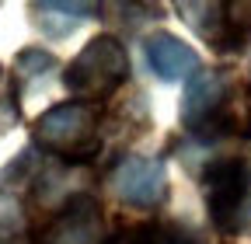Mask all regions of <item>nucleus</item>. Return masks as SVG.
Here are the masks:
<instances>
[{"label":"nucleus","mask_w":251,"mask_h":244,"mask_svg":"<svg viewBox=\"0 0 251 244\" xmlns=\"http://www.w3.org/2000/svg\"><path fill=\"white\" fill-rule=\"evenodd\" d=\"M230 237H251V164H248V178H244V192L237 199L234 220H230Z\"/></svg>","instance_id":"obj_12"},{"label":"nucleus","mask_w":251,"mask_h":244,"mask_svg":"<svg viewBox=\"0 0 251 244\" xmlns=\"http://www.w3.org/2000/svg\"><path fill=\"white\" fill-rule=\"evenodd\" d=\"M244 178H248V164L237 161V157H216L206 168V174H202L206 206H209V217H213V223H216L220 234L230 230L237 199L244 192Z\"/></svg>","instance_id":"obj_6"},{"label":"nucleus","mask_w":251,"mask_h":244,"mask_svg":"<svg viewBox=\"0 0 251 244\" xmlns=\"http://www.w3.org/2000/svg\"><path fill=\"white\" fill-rule=\"evenodd\" d=\"M143 52H147V63H150V70L161 77V80H185V77H196L199 70H202V63H199V52L188 46V42H181L178 35H171V32H157V35H150L147 42H143Z\"/></svg>","instance_id":"obj_7"},{"label":"nucleus","mask_w":251,"mask_h":244,"mask_svg":"<svg viewBox=\"0 0 251 244\" xmlns=\"http://www.w3.org/2000/svg\"><path fill=\"white\" fill-rule=\"evenodd\" d=\"M21 227V206L14 195L0 192V230H18Z\"/></svg>","instance_id":"obj_14"},{"label":"nucleus","mask_w":251,"mask_h":244,"mask_svg":"<svg viewBox=\"0 0 251 244\" xmlns=\"http://www.w3.org/2000/svg\"><path fill=\"white\" fill-rule=\"evenodd\" d=\"M94 11V4H63V0H49V4H31L35 24L46 35H67L70 28H77L80 21H87Z\"/></svg>","instance_id":"obj_9"},{"label":"nucleus","mask_w":251,"mask_h":244,"mask_svg":"<svg viewBox=\"0 0 251 244\" xmlns=\"http://www.w3.org/2000/svg\"><path fill=\"white\" fill-rule=\"evenodd\" d=\"M129 77V56H126L122 42L115 35H94L74 59L63 84L74 98H80V105L87 101H105L108 95H115V87Z\"/></svg>","instance_id":"obj_2"},{"label":"nucleus","mask_w":251,"mask_h":244,"mask_svg":"<svg viewBox=\"0 0 251 244\" xmlns=\"http://www.w3.org/2000/svg\"><path fill=\"white\" fill-rule=\"evenodd\" d=\"M150 244H202V241L188 237V234H181V230H171V227H157V223H153V237H150Z\"/></svg>","instance_id":"obj_15"},{"label":"nucleus","mask_w":251,"mask_h":244,"mask_svg":"<svg viewBox=\"0 0 251 244\" xmlns=\"http://www.w3.org/2000/svg\"><path fill=\"white\" fill-rule=\"evenodd\" d=\"M224 14H227V28L234 42L251 35V0H230V4H224Z\"/></svg>","instance_id":"obj_13"},{"label":"nucleus","mask_w":251,"mask_h":244,"mask_svg":"<svg viewBox=\"0 0 251 244\" xmlns=\"http://www.w3.org/2000/svg\"><path fill=\"white\" fill-rule=\"evenodd\" d=\"M21 122V101H18V80L0 67V133H11Z\"/></svg>","instance_id":"obj_10"},{"label":"nucleus","mask_w":251,"mask_h":244,"mask_svg":"<svg viewBox=\"0 0 251 244\" xmlns=\"http://www.w3.org/2000/svg\"><path fill=\"white\" fill-rule=\"evenodd\" d=\"M14 67H18L21 80H35V77H46L56 67V56L46 52V49H21L18 59H14Z\"/></svg>","instance_id":"obj_11"},{"label":"nucleus","mask_w":251,"mask_h":244,"mask_svg":"<svg viewBox=\"0 0 251 244\" xmlns=\"http://www.w3.org/2000/svg\"><path fill=\"white\" fill-rule=\"evenodd\" d=\"M39 244H108L105 213L94 195H70L42 227Z\"/></svg>","instance_id":"obj_5"},{"label":"nucleus","mask_w":251,"mask_h":244,"mask_svg":"<svg viewBox=\"0 0 251 244\" xmlns=\"http://www.w3.org/2000/svg\"><path fill=\"white\" fill-rule=\"evenodd\" d=\"M112 192L122 206L133 209H153L168 199V171L164 161L157 157H140L129 154L122 157L119 168L112 171Z\"/></svg>","instance_id":"obj_4"},{"label":"nucleus","mask_w":251,"mask_h":244,"mask_svg":"<svg viewBox=\"0 0 251 244\" xmlns=\"http://www.w3.org/2000/svg\"><path fill=\"white\" fill-rule=\"evenodd\" d=\"M181 122L199 136H224L230 133V80L220 70H199L188 77L185 101H181Z\"/></svg>","instance_id":"obj_3"},{"label":"nucleus","mask_w":251,"mask_h":244,"mask_svg":"<svg viewBox=\"0 0 251 244\" xmlns=\"http://www.w3.org/2000/svg\"><path fill=\"white\" fill-rule=\"evenodd\" d=\"M178 11L213 49H237L230 28H227L224 4H178Z\"/></svg>","instance_id":"obj_8"},{"label":"nucleus","mask_w":251,"mask_h":244,"mask_svg":"<svg viewBox=\"0 0 251 244\" xmlns=\"http://www.w3.org/2000/svg\"><path fill=\"white\" fill-rule=\"evenodd\" d=\"M31 140L35 146H42L46 154L70 161V164H84L98 154V112L80 101H63L52 105L49 112H42L31 126Z\"/></svg>","instance_id":"obj_1"}]
</instances>
